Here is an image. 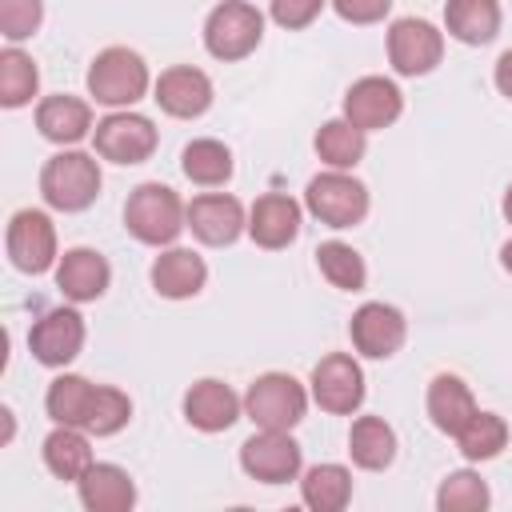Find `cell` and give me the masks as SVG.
Here are the masks:
<instances>
[{
    "instance_id": "obj_8",
    "label": "cell",
    "mask_w": 512,
    "mask_h": 512,
    "mask_svg": "<svg viewBox=\"0 0 512 512\" xmlns=\"http://www.w3.org/2000/svg\"><path fill=\"white\" fill-rule=\"evenodd\" d=\"M4 244H8V260L28 276H40L60 260L56 256V228H52L48 212H40V208H20L8 220Z\"/></svg>"
},
{
    "instance_id": "obj_12",
    "label": "cell",
    "mask_w": 512,
    "mask_h": 512,
    "mask_svg": "<svg viewBox=\"0 0 512 512\" xmlns=\"http://www.w3.org/2000/svg\"><path fill=\"white\" fill-rule=\"evenodd\" d=\"M312 400L332 416H352L364 404V372L348 352H332L312 368Z\"/></svg>"
},
{
    "instance_id": "obj_13",
    "label": "cell",
    "mask_w": 512,
    "mask_h": 512,
    "mask_svg": "<svg viewBox=\"0 0 512 512\" xmlns=\"http://www.w3.org/2000/svg\"><path fill=\"white\" fill-rule=\"evenodd\" d=\"M28 348L44 368H64L80 356L84 348V316L76 308H52L44 312L32 332H28Z\"/></svg>"
},
{
    "instance_id": "obj_14",
    "label": "cell",
    "mask_w": 512,
    "mask_h": 512,
    "mask_svg": "<svg viewBox=\"0 0 512 512\" xmlns=\"http://www.w3.org/2000/svg\"><path fill=\"white\" fill-rule=\"evenodd\" d=\"M404 112V96L392 80L384 76H360L348 92H344V120L356 124L360 132H376L396 124V116Z\"/></svg>"
},
{
    "instance_id": "obj_35",
    "label": "cell",
    "mask_w": 512,
    "mask_h": 512,
    "mask_svg": "<svg viewBox=\"0 0 512 512\" xmlns=\"http://www.w3.org/2000/svg\"><path fill=\"white\" fill-rule=\"evenodd\" d=\"M128 416H132V400H128L120 388L96 384V396H92L84 432H92V436H116V432L128 424Z\"/></svg>"
},
{
    "instance_id": "obj_28",
    "label": "cell",
    "mask_w": 512,
    "mask_h": 512,
    "mask_svg": "<svg viewBox=\"0 0 512 512\" xmlns=\"http://www.w3.org/2000/svg\"><path fill=\"white\" fill-rule=\"evenodd\" d=\"M364 152H368V132H360L356 124H348L344 116L320 124V132H316V156L328 168L348 172V168H356L364 160Z\"/></svg>"
},
{
    "instance_id": "obj_2",
    "label": "cell",
    "mask_w": 512,
    "mask_h": 512,
    "mask_svg": "<svg viewBox=\"0 0 512 512\" xmlns=\"http://www.w3.org/2000/svg\"><path fill=\"white\" fill-rule=\"evenodd\" d=\"M100 184L104 176H100L96 156L76 152V148L48 156V164L40 168V196L56 212H84L100 196Z\"/></svg>"
},
{
    "instance_id": "obj_21",
    "label": "cell",
    "mask_w": 512,
    "mask_h": 512,
    "mask_svg": "<svg viewBox=\"0 0 512 512\" xmlns=\"http://www.w3.org/2000/svg\"><path fill=\"white\" fill-rule=\"evenodd\" d=\"M76 488L88 512H128L136 504V484L120 464H92Z\"/></svg>"
},
{
    "instance_id": "obj_41",
    "label": "cell",
    "mask_w": 512,
    "mask_h": 512,
    "mask_svg": "<svg viewBox=\"0 0 512 512\" xmlns=\"http://www.w3.org/2000/svg\"><path fill=\"white\" fill-rule=\"evenodd\" d=\"M504 220L512 224V184H508V192H504Z\"/></svg>"
},
{
    "instance_id": "obj_18",
    "label": "cell",
    "mask_w": 512,
    "mask_h": 512,
    "mask_svg": "<svg viewBox=\"0 0 512 512\" xmlns=\"http://www.w3.org/2000/svg\"><path fill=\"white\" fill-rule=\"evenodd\" d=\"M240 408L244 400L224 384V380H196L188 392H184V420L200 432H224L240 420Z\"/></svg>"
},
{
    "instance_id": "obj_23",
    "label": "cell",
    "mask_w": 512,
    "mask_h": 512,
    "mask_svg": "<svg viewBox=\"0 0 512 512\" xmlns=\"http://www.w3.org/2000/svg\"><path fill=\"white\" fill-rule=\"evenodd\" d=\"M428 416H432V424H436L440 432L456 436V432L476 416V400H472L468 384H464L460 376L440 372V376L428 384Z\"/></svg>"
},
{
    "instance_id": "obj_30",
    "label": "cell",
    "mask_w": 512,
    "mask_h": 512,
    "mask_svg": "<svg viewBox=\"0 0 512 512\" xmlns=\"http://www.w3.org/2000/svg\"><path fill=\"white\" fill-rule=\"evenodd\" d=\"M180 168L192 184H204V188H216V184H228L232 180V152L220 144V140H192L184 144L180 152Z\"/></svg>"
},
{
    "instance_id": "obj_40",
    "label": "cell",
    "mask_w": 512,
    "mask_h": 512,
    "mask_svg": "<svg viewBox=\"0 0 512 512\" xmlns=\"http://www.w3.org/2000/svg\"><path fill=\"white\" fill-rule=\"evenodd\" d=\"M500 264H504V272H512V240L500 248Z\"/></svg>"
},
{
    "instance_id": "obj_17",
    "label": "cell",
    "mask_w": 512,
    "mask_h": 512,
    "mask_svg": "<svg viewBox=\"0 0 512 512\" xmlns=\"http://www.w3.org/2000/svg\"><path fill=\"white\" fill-rule=\"evenodd\" d=\"M108 280H112V268H108V260L96 248H68L56 260V288L72 304L100 300L108 292Z\"/></svg>"
},
{
    "instance_id": "obj_32",
    "label": "cell",
    "mask_w": 512,
    "mask_h": 512,
    "mask_svg": "<svg viewBox=\"0 0 512 512\" xmlns=\"http://www.w3.org/2000/svg\"><path fill=\"white\" fill-rule=\"evenodd\" d=\"M36 88H40V72L32 64V56L20 48H4L0 52V104L20 108L36 96Z\"/></svg>"
},
{
    "instance_id": "obj_19",
    "label": "cell",
    "mask_w": 512,
    "mask_h": 512,
    "mask_svg": "<svg viewBox=\"0 0 512 512\" xmlns=\"http://www.w3.org/2000/svg\"><path fill=\"white\" fill-rule=\"evenodd\" d=\"M248 236L260 248H288L300 236V204L284 192H268L248 212Z\"/></svg>"
},
{
    "instance_id": "obj_39",
    "label": "cell",
    "mask_w": 512,
    "mask_h": 512,
    "mask_svg": "<svg viewBox=\"0 0 512 512\" xmlns=\"http://www.w3.org/2000/svg\"><path fill=\"white\" fill-rule=\"evenodd\" d=\"M492 76H496L500 96H508V100H512V48H508V52L496 60V72H492Z\"/></svg>"
},
{
    "instance_id": "obj_37",
    "label": "cell",
    "mask_w": 512,
    "mask_h": 512,
    "mask_svg": "<svg viewBox=\"0 0 512 512\" xmlns=\"http://www.w3.org/2000/svg\"><path fill=\"white\" fill-rule=\"evenodd\" d=\"M324 4L328 0H272V20L288 32H296V28H308L324 12Z\"/></svg>"
},
{
    "instance_id": "obj_15",
    "label": "cell",
    "mask_w": 512,
    "mask_h": 512,
    "mask_svg": "<svg viewBox=\"0 0 512 512\" xmlns=\"http://www.w3.org/2000/svg\"><path fill=\"white\" fill-rule=\"evenodd\" d=\"M188 228L200 244H212V248H228L244 228H248V216H244V204L228 192H204L188 204Z\"/></svg>"
},
{
    "instance_id": "obj_10",
    "label": "cell",
    "mask_w": 512,
    "mask_h": 512,
    "mask_svg": "<svg viewBox=\"0 0 512 512\" xmlns=\"http://www.w3.org/2000/svg\"><path fill=\"white\" fill-rule=\"evenodd\" d=\"M444 56V36L436 24L404 16L388 28V60L400 76H428Z\"/></svg>"
},
{
    "instance_id": "obj_6",
    "label": "cell",
    "mask_w": 512,
    "mask_h": 512,
    "mask_svg": "<svg viewBox=\"0 0 512 512\" xmlns=\"http://www.w3.org/2000/svg\"><path fill=\"white\" fill-rule=\"evenodd\" d=\"M304 204L328 228H356L368 216V188L356 176H348L340 168H328V172L308 180Z\"/></svg>"
},
{
    "instance_id": "obj_11",
    "label": "cell",
    "mask_w": 512,
    "mask_h": 512,
    "mask_svg": "<svg viewBox=\"0 0 512 512\" xmlns=\"http://www.w3.org/2000/svg\"><path fill=\"white\" fill-rule=\"evenodd\" d=\"M348 336H352V348L368 360H388L400 352L404 336H408V324H404V312L384 304V300H368L352 312V324H348Z\"/></svg>"
},
{
    "instance_id": "obj_38",
    "label": "cell",
    "mask_w": 512,
    "mask_h": 512,
    "mask_svg": "<svg viewBox=\"0 0 512 512\" xmlns=\"http://www.w3.org/2000/svg\"><path fill=\"white\" fill-rule=\"evenodd\" d=\"M332 8H336V16L348 20V24H376V20L388 16L392 0H332Z\"/></svg>"
},
{
    "instance_id": "obj_33",
    "label": "cell",
    "mask_w": 512,
    "mask_h": 512,
    "mask_svg": "<svg viewBox=\"0 0 512 512\" xmlns=\"http://www.w3.org/2000/svg\"><path fill=\"white\" fill-rule=\"evenodd\" d=\"M456 444H460V452H464L468 460H492V456H500L504 444H508V424H504V416L476 408V416L456 432Z\"/></svg>"
},
{
    "instance_id": "obj_1",
    "label": "cell",
    "mask_w": 512,
    "mask_h": 512,
    "mask_svg": "<svg viewBox=\"0 0 512 512\" xmlns=\"http://www.w3.org/2000/svg\"><path fill=\"white\" fill-rule=\"evenodd\" d=\"M188 204H180V196L168 188V184H140L128 192V204H124V228L140 240V244H152V248H164L172 244L184 228H188Z\"/></svg>"
},
{
    "instance_id": "obj_22",
    "label": "cell",
    "mask_w": 512,
    "mask_h": 512,
    "mask_svg": "<svg viewBox=\"0 0 512 512\" xmlns=\"http://www.w3.org/2000/svg\"><path fill=\"white\" fill-rule=\"evenodd\" d=\"M36 128L52 144H76L92 132V108L80 96H44L36 104Z\"/></svg>"
},
{
    "instance_id": "obj_24",
    "label": "cell",
    "mask_w": 512,
    "mask_h": 512,
    "mask_svg": "<svg viewBox=\"0 0 512 512\" xmlns=\"http://www.w3.org/2000/svg\"><path fill=\"white\" fill-rule=\"evenodd\" d=\"M44 464L56 480H80L96 460H92V448H88V436L72 424H56L48 436H44Z\"/></svg>"
},
{
    "instance_id": "obj_5",
    "label": "cell",
    "mask_w": 512,
    "mask_h": 512,
    "mask_svg": "<svg viewBox=\"0 0 512 512\" xmlns=\"http://www.w3.org/2000/svg\"><path fill=\"white\" fill-rule=\"evenodd\" d=\"M264 36V16L248 0H220L204 20V48L216 60H244Z\"/></svg>"
},
{
    "instance_id": "obj_31",
    "label": "cell",
    "mask_w": 512,
    "mask_h": 512,
    "mask_svg": "<svg viewBox=\"0 0 512 512\" xmlns=\"http://www.w3.org/2000/svg\"><path fill=\"white\" fill-rule=\"evenodd\" d=\"M316 264H320V276L340 288V292H360L364 280H368V268H364V256L344 244V240H324L316 248Z\"/></svg>"
},
{
    "instance_id": "obj_9",
    "label": "cell",
    "mask_w": 512,
    "mask_h": 512,
    "mask_svg": "<svg viewBox=\"0 0 512 512\" xmlns=\"http://www.w3.org/2000/svg\"><path fill=\"white\" fill-rule=\"evenodd\" d=\"M300 464H304L300 444L288 432L260 428L240 444V468L260 484H288L300 476Z\"/></svg>"
},
{
    "instance_id": "obj_16",
    "label": "cell",
    "mask_w": 512,
    "mask_h": 512,
    "mask_svg": "<svg viewBox=\"0 0 512 512\" xmlns=\"http://www.w3.org/2000/svg\"><path fill=\"white\" fill-rule=\"evenodd\" d=\"M152 100H156L168 116H176V120H196V116H204L208 104H212V80H208L200 68H192V64H176V68L160 72Z\"/></svg>"
},
{
    "instance_id": "obj_27",
    "label": "cell",
    "mask_w": 512,
    "mask_h": 512,
    "mask_svg": "<svg viewBox=\"0 0 512 512\" xmlns=\"http://www.w3.org/2000/svg\"><path fill=\"white\" fill-rule=\"evenodd\" d=\"M300 500L312 512H340L352 500V472L344 464H312L300 480Z\"/></svg>"
},
{
    "instance_id": "obj_7",
    "label": "cell",
    "mask_w": 512,
    "mask_h": 512,
    "mask_svg": "<svg viewBox=\"0 0 512 512\" xmlns=\"http://www.w3.org/2000/svg\"><path fill=\"white\" fill-rule=\"evenodd\" d=\"M156 128L148 116L140 112H108L104 120H96L92 128V144H96V156L100 160H112V164H144L152 152H156Z\"/></svg>"
},
{
    "instance_id": "obj_20",
    "label": "cell",
    "mask_w": 512,
    "mask_h": 512,
    "mask_svg": "<svg viewBox=\"0 0 512 512\" xmlns=\"http://www.w3.org/2000/svg\"><path fill=\"white\" fill-rule=\"evenodd\" d=\"M208 280V264L200 252L192 248H168L152 260V288L168 300H188L204 288Z\"/></svg>"
},
{
    "instance_id": "obj_4",
    "label": "cell",
    "mask_w": 512,
    "mask_h": 512,
    "mask_svg": "<svg viewBox=\"0 0 512 512\" xmlns=\"http://www.w3.org/2000/svg\"><path fill=\"white\" fill-rule=\"evenodd\" d=\"M304 408H308V392L288 372H264L244 392V412H248V420L256 428L292 432L304 420Z\"/></svg>"
},
{
    "instance_id": "obj_29",
    "label": "cell",
    "mask_w": 512,
    "mask_h": 512,
    "mask_svg": "<svg viewBox=\"0 0 512 512\" xmlns=\"http://www.w3.org/2000/svg\"><path fill=\"white\" fill-rule=\"evenodd\" d=\"M92 396H96V384H88L84 376H56L48 384V396H44V408L56 424H72V428H84L88 424V408H92Z\"/></svg>"
},
{
    "instance_id": "obj_25",
    "label": "cell",
    "mask_w": 512,
    "mask_h": 512,
    "mask_svg": "<svg viewBox=\"0 0 512 512\" xmlns=\"http://www.w3.org/2000/svg\"><path fill=\"white\" fill-rule=\"evenodd\" d=\"M444 28L460 44H488L500 32V4L496 0H448Z\"/></svg>"
},
{
    "instance_id": "obj_34",
    "label": "cell",
    "mask_w": 512,
    "mask_h": 512,
    "mask_svg": "<svg viewBox=\"0 0 512 512\" xmlns=\"http://www.w3.org/2000/svg\"><path fill=\"white\" fill-rule=\"evenodd\" d=\"M488 504H492V492L472 468L448 472L436 488V508L440 512H484Z\"/></svg>"
},
{
    "instance_id": "obj_26",
    "label": "cell",
    "mask_w": 512,
    "mask_h": 512,
    "mask_svg": "<svg viewBox=\"0 0 512 512\" xmlns=\"http://www.w3.org/2000/svg\"><path fill=\"white\" fill-rule=\"evenodd\" d=\"M348 452H352V464L356 468L380 472V468H388L396 460V432L380 416H360V420H352Z\"/></svg>"
},
{
    "instance_id": "obj_36",
    "label": "cell",
    "mask_w": 512,
    "mask_h": 512,
    "mask_svg": "<svg viewBox=\"0 0 512 512\" xmlns=\"http://www.w3.org/2000/svg\"><path fill=\"white\" fill-rule=\"evenodd\" d=\"M44 20V4L40 0H0V36L20 44L28 40Z\"/></svg>"
},
{
    "instance_id": "obj_3",
    "label": "cell",
    "mask_w": 512,
    "mask_h": 512,
    "mask_svg": "<svg viewBox=\"0 0 512 512\" xmlns=\"http://www.w3.org/2000/svg\"><path fill=\"white\" fill-rule=\"evenodd\" d=\"M148 92V64L132 48H104L88 68V96L104 108H132Z\"/></svg>"
}]
</instances>
